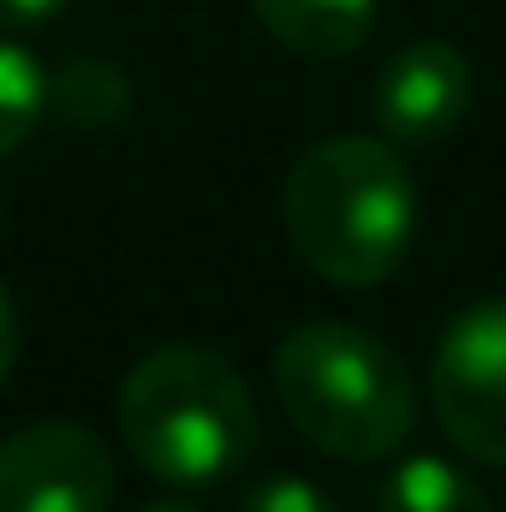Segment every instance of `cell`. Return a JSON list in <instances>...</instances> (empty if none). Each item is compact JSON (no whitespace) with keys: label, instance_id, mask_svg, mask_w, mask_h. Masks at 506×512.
I'll return each instance as SVG.
<instances>
[{"label":"cell","instance_id":"obj_1","mask_svg":"<svg viewBox=\"0 0 506 512\" xmlns=\"http://www.w3.org/2000/svg\"><path fill=\"white\" fill-rule=\"evenodd\" d=\"M286 239L334 286H381L417 245V179L381 137H328L304 149L280 191Z\"/></svg>","mask_w":506,"mask_h":512},{"label":"cell","instance_id":"obj_2","mask_svg":"<svg viewBox=\"0 0 506 512\" xmlns=\"http://www.w3.org/2000/svg\"><path fill=\"white\" fill-rule=\"evenodd\" d=\"M274 399L292 429L346 459H393L417 429V382L405 358L358 322H304L274 352Z\"/></svg>","mask_w":506,"mask_h":512},{"label":"cell","instance_id":"obj_3","mask_svg":"<svg viewBox=\"0 0 506 512\" xmlns=\"http://www.w3.org/2000/svg\"><path fill=\"white\" fill-rule=\"evenodd\" d=\"M120 435L155 483L209 489L251 459L256 399L221 352L161 346L137 358L120 387Z\"/></svg>","mask_w":506,"mask_h":512},{"label":"cell","instance_id":"obj_4","mask_svg":"<svg viewBox=\"0 0 506 512\" xmlns=\"http://www.w3.org/2000/svg\"><path fill=\"white\" fill-rule=\"evenodd\" d=\"M429 405L459 453L506 471V292L471 304L441 334L429 364Z\"/></svg>","mask_w":506,"mask_h":512},{"label":"cell","instance_id":"obj_5","mask_svg":"<svg viewBox=\"0 0 506 512\" xmlns=\"http://www.w3.org/2000/svg\"><path fill=\"white\" fill-rule=\"evenodd\" d=\"M114 459L84 423H30L0 441V512H108Z\"/></svg>","mask_w":506,"mask_h":512},{"label":"cell","instance_id":"obj_6","mask_svg":"<svg viewBox=\"0 0 506 512\" xmlns=\"http://www.w3.org/2000/svg\"><path fill=\"white\" fill-rule=\"evenodd\" d=\"M471 96H477V78H471V60L465 48L453 42H405L370 84V102H376V126L393 143H441L447 131L471 114Z\"/></svg>","mask_w":506,"mask_h":512},{"label":"cell","instance_id":"obj_7","mask_svg":"<svg viewBox=\"0 0 506 512\" xmlns=\"http://www.w3.org/2000/svg\"><path fill=\"white\" fill-rule=\"evenodd\" d=\"M251 12L280 48L304 60L352 54L376 30V0H251Z\"/></svg>","mask_w":506,"mask_h":512},{"label":"cell","instance_id":"obj_8","mask_svg":"<svg viewBox=\"0 0 506 512\" xmlns=\"http://www.w3.org/2000/svg\"><path fill=\"white\" fill-rule=\"evenodd\" d=\"M376 512H495L483 483L453 459H399L376 495Z\"/></svg>","mask_w":506,"mask_h":512},{"label":"cell","instance_id":"obj_9","mask_svg":"<svg viewBox=\"0 0 506 512\" xmlns=\"http://www.w3.org/2000/svg\"><path fill=\"white\" fill-rule=\"evenodd\" d=\"M48 108L66 126H114L131 108V84L108 60H72L48 78Z\"/></svg>","mask_w":506,"mask_h":512},{"label":"cell","instance_id":"obj_10","mask_svg":"<svg viewBox=\"0 0 506 512\" xmlns=\"http://www.w3.org/2000/svg\"><path fill=\"white\" fill-rule=\"evenodd\" d=\"M48 120V72L30 48L0 42V155H12L30 131Z\"/></svg>","mask_w":506,"mask_h":512},{"label":"cell","instance_id":"obj_11","mask_svg":"<svg viewBox=\"0 0 506 512\" xmlns=\"http://www.w3.org/2000/svg\"><path fill=\"white\" fill-rule=\"evenodd\" d=\"M239 512H340V507L310 477H262L256 489L239 495Z\"/></svg>","mask_w":506,"mask_h":512},{"label":"cell","instance_id":"obj_12","mask_svg":"<svg viewBox=\"0 0 506 512\" xmlns=\"http://www.w3.org/2000/svg\"><path fill=\"white\" fill-rule=\"evenodd\" d=\"M66 0H0V24L6 30H30V24H48Z\"/></svg>","mask_w":506,"mask_h":512},{"label":"cell","instance_id":"obj_13","mask_svg":"<svg viewBox=\"0 0 506 512\" xmlns=\"http://www.w3.org/2000/svg\"><path fill=\"white\" fill-rule=\"evenodd\" d=\"M12 364H18V310H12V292L0 280V387L12 376Z\"/></svg>","mask_w":506,"mask_h":512},{"label":"cell","instance_id":"obj_14","mask_svg":"<svg viewBox=\"0 0 506 512\" xmlns=\"http://www.w3.org/2000/svg\"><path fill=\"white\" fill-rule=\"evenodd\" d=\"M137 512H203V507H191V501H179V495H161V501H149V507H137Z\"/></svg>","mask_w":506,"mask_h":512},{"label":"cell","instance_id":"obj_15","mask_svg":"<svg viewBox=\"0 0 506 512\" xmlns=\"http://www.w3.org/2000/svg\"><path fill=\"white\" fill-rule=\"evenodd\" d=\"M0 227H6V203H0Z\"/></svg>","mask_w":506,"mask_h":512}]
</instances>
